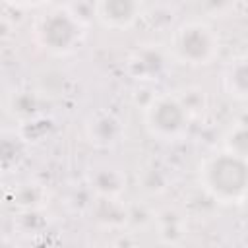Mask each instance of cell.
<instances>
[{
	"mask_svg": "<svg viewBox=\"0 0 248 248\" xmlns=\"http://www.w3.org/2000/svg\"><path fill=\"white\" fill-rule=\"evenodd\" d=\"M153 182L157 184V192H161V190L165 188L167 178H165V172H163L161 169L149 167V169H145V172H143V188H145L147 192H153Z\"/></svg>",
	"mask_w": 248,
	"mask_h": 248,
	"instance_id": "cell-17",
	"label": "cell"
},
{
	"mask_svg": "<svg viewBox=\"0 0 248 248\" xmlns=\"http://www.w3.org/2000/svg\"><path fill=\"white\" fill-rule=\"evenodd\" d=\"M83 25L70 16L64 6H54L35 21V41L50 54L72 52L83 37Z\"/></svg>",
	"mask_w": 248,
	"mask_h": 248,
	"instance_id": "cell-3",
	"label": "cell"
},
{
	"mask_svg": "<svg viewBox=\"0 0 248 248\" xmlns=\"http://www.w3.org/2000/svg\"><path fill=\"white\" fill-rule=\"evenodd\" d=\"M45 200V190L43 186L35 184V182H27V184H21L17 188V192L14 194V203H17L23 211H31V209H37Z\"/></svg>",
	"mask_w": 248,
	"mask_h": 248,
	"instance_id": "cell-14",
	"label": "cell"
},
{
	"mask_svg": "<svg viewBox=\"0 0 248 248\" xmlns=\"http://www.w3.org/2000/svg\"><path fill=\"white\" fill-rule=\"evenodd\" d=\"M64 8L70 12V16L74 19H78L83 27L89 23V19L95 17V4L93 2H72V4H64Z\"/></svg>",
	"mask_w": 248,
	"mask_h": 248,
	"instance_id": "cell-16",
	"label": "cell"
},
{
	"mask_svg": "<svg viewBox=\"0 0 248 248\" xmlns=\"http://www.w3.org/2000/svg\"><path fill=\"white\" fill-rule=\"evenodd\" d=\"M219 52V35L200 19L180 23L170 37V56L188 66L209 64Z\"/></svg>",
	"mask_w": 248,
	"mask_h": 248,
	"instance_id": "cell-2",
	"label": "cell"
},
{
	"mask_svg": "<svg viewBox=\"0 0 248 248\" xmlns=\"http://www.w3.org/2000/svg\"><path fill=\"white\" fill-rule=\"evenodd\" d=\"M223 87L225 91L236 99V101H244L248 95V64H246V56H234L225 72H223Z\"/></svg>",
	"mask_w": 248,
	"mask_h": 248,
	"instance_id": "cell-9",
	"label": "cell"
},
{
	"mask_svg": "<svg viewBox=\"0 0 248 248\" xmlns=\"http://www.w3.org/2000/svg\"><path fill=\"white\" fill-rule=\"evenodd\" d=\"M143 16V4L136 0H101L95 2V19L110 29H128Z\"/></svg>",
	"mask_w": 248,
	"mask_h": 248,
	"instance_id": "cell-5",
	"label": "cell"
},
{
	"mask_svg": "<svg viewBox=\"0 0 248 248\" xmlns=\"http://www.w3.org/2000/svg\"><path fill=\"white\" fill-rule=\"evenodd\" d=\"M91 188L99 198H118L124 190V176L118 169L103 167L91 174Z\"/></svg>",
	"mask_w": 248,
	"mask_h": 248,
	"instance_id": "cell-10",
	"label": "cell"
},
{
	"mask_svg": "<svg viewBox=\"0 0 248 248\" xmlns=\"http://www.w3.org/2000/svg\"><path fill=\"white\" fill-rule=\"evenodd\" d=\"M143 122L157 140H176L188 126L190 116L170 93L155 95L143 108Z\"/></svg>",
	"mask_w": 248,
	"mask_h": 248,
	"instance_id": "cell-4",
	"label": "cell"
},
{
	"mask_svg": "<svg viewBox=\"0 0 248 248\" xmlns=\"http://www.w3.org/2000/svg\"><path fill=\"white\" fill-rule=\"evenodd\" d=\"M178 99V103L182 105V108L188 112V116H196L200 112L205 110L207 107V97H205V91L200 89V87H186L182 89L180 93L174 95Z\"/></svg>",
	"mask_w": 248,
	"mask_h": 248,
	"instance_id": "cell-15",
	"label": "cell"
},
{
	"mask_svg": "<svg viewBox=\"0 0 248 248\" xmlns=\"http://www.w3.org/2000/svg\"><path fill=\"white\" fill-rule=\"evenodd\" d=\"M27 153V141L19 132L0 130V170L10 172L17 169Z\"/></svg>",
	"mask_w": 248,
	"mask_h": 248,
	"instance_id": "cell-8",
	"label": "cell"
},
{
	"mask_svg": "<svg viewBox=\"0 0 248 248\" xmlns=\"http://www.w3.org/2000/svg\"><path fill=\"white\" fill-rule=\"evenodd\" d=\"M8 107H10V112L19 118V120H33L39 112V99H37V93L33 91H27V89H21L14 95H10V101H8Z\"/></svg>",
	"mask_w": 248,
	"mask_h": 248,
	"instance_id": "cell-12",
	"label": "cell"
},
{
	"mask_svg": "<svg viewBox=\"0 0 248 248\" xmlns=\"http://www.w3.org/2000/svg\"><path fill=\"white\" fill-rule=\"evenodd\" d=\"M10 33H12V23L6 17H0V39L10 37Z\"/></svg>",
	"mask_w": 248,
	"mask_h": 248,
	"instance_id": "cell-18",
	"label": "cell"
},
{
	"mask_svg": "<svg viewBox=\"0 0 248 248\" xmlns=\"http://www.w3.org/2000/svg\"><path fill=\"white\" fill-rule=\"evenodd\" d=\"M200 180L203 190L223 203L244 200L248 186V167L246 159L221 151L203 161L200 169Z\"/></svg>",
	"mask_w": 248,
	"mask_h": 248,
	"instance_id": "cell-1",
	"label": "cell"
},
{
	"mask_svg": "<svg viewBox=\"0 0 248 248\" xmlns=\"http://www.w3.org/2000/svg\"><path fill=\"white\" fill-rule=\"evenodd\" d=\"M169 54L159 45H143L136 48L128 60V70L136 79H155L163 74Z\"/></svg>",
	"mask_w": 248,
	"mask_h": 248,
	"instance_id": "cell-7",
	"label": "cell"
},
{
	"mask_svg": "<svg viewBox=\"0 0 248 248\" xmlns=\"http://www.w3.org/2000/svg\"><path fill=\"white\" fill-rule=\"evenodd\" d=\"M159 238L167 244H174L184 236V219L174 209H165L157 215Z\"/></svg>",
	"mask_w": 248,
	"mask_h": 248,
	"instance_id": "cell-11",
	"label": "cell"
},
{
	"mask_svg": "<svg viewBox=\"0 0 248 248\" xmlns=\"http://www.w3.org/2000/svg\"><path fill=\"white\" fill-rule=\"evenodd\" d=\"M223 143H225V151L227 153L246 159V153H248V130H246V122L242 118L232 122V126L225 134V141Z\"/></svg>",
	"mask_w": 248,
	"mask_h": 248,
	"instance_id": "cell-13",
	"label": "cell"
},
{
	"mask_svg": "<svg viewBox=\"0 0 248 248\" xmlns=\"http://www.w3.org/2000/svg\"><path fill=\"white\" fill-rule=\"evenodd\" d=\"M0 248H16V246H14V242H12L10 238L0 236Z\"/></svg>",
	"mask_w": 248,
	"mask_h": 248,
	"instance_id": "cell-19",
	"label": "cell"
},
{
	"mask_svg": "<svg viewBox=\"0 0 248 248\" xmlns=\"http://www.w3.org/2000/svg\"><path fill=\"white\" fill-rule=\"evenodd\" d=\"M85 136L91 145L108 149V147H114L116 143H120V140L124 138V124L114 112L101 110V112H95L87 120Z\"/></svg>",
	"mask_w": 248,
	"mask_h": 248,
	"instance_id": "cell-6",
	"label": "cell"
}]
</instances>
